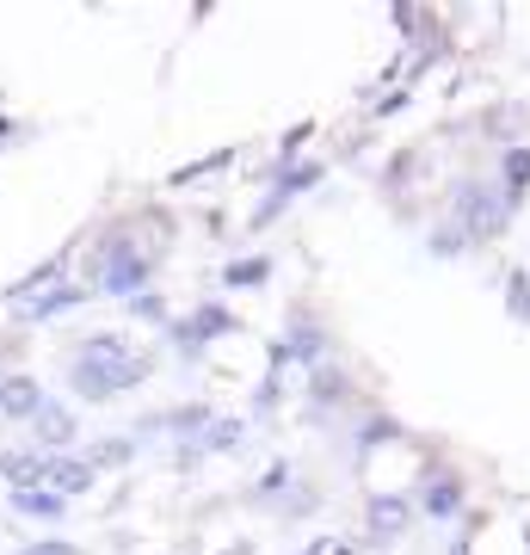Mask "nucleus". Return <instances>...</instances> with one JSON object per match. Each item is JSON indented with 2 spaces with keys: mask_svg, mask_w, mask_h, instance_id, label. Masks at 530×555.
<instances>
[{
  "mask_svg": "<svg viewBox=\"0 0 530 555\" xmlns=\"http://www.w3.org/2000/svg\"><path fill=\"white\" fill-rule=\"evenodd\" d=\"M31 433H38V451L56 456V444H68V438H75V414H68V408H56V401H43L38 420H31Z\"/></svg>",
  "mask_w": 530,
  "mask_h": 555,
  "instance_id": "8",
  "label": "nucleus"
},
{
  "mask_svg": "<svg viewBox=\"0 0 530 555\" xmlns=\"http://www.w3.org/2000/svg\"><path fill=\"white\" fill-rule=\"evenodd\" d=\"M314 179H321V167H290V173H284V179H277V185H272V198H266V210H259L254 222H272L277 210H284V204L296 198V192H309Z\"/></svg>",
  "mask_w": 530,
  "mask_h": 555,
  "instance_id": "9",
  "label": "nucleus"
},
{
  "mask_svg": "<svg viewBox=\"0 0 530 555\" xmlns=\"http://www.w3.org/2000/svg\"><path fill=\"white\" fill-rule=\"evenodd\" d=\"M217 167H229V149H222V155H204V160H197V167H179V173H173V185H192V179L217 173Z\"/></svg>",
  "mask_w": 530,
  "mask_h": 555,
  "instance_id": "18",
  "label": "nucleus"
},
{
  "mask_svg": "<svg viewBox=\"0 0 530 555\" xmlns=\"http://www.w3.org/2000/svg\"><path fill=\"white\" fill-rule=\"evenodd\" d=\"M506 297H512V315H525V321H530V278H525V272H512Z\"/></svg>",
  "mask_w": 530,
  "mask_h": 555,
  "instance_id": "20",
  "label": "nucleus"
},
{
  "mask_svg": "<svg viewBox=\"0 0 530 555\" xmlns=\"http://www.w3.org/2000/svg\"><path fill=\"white\" fill-rule=\"evenodd\" d=\"M0 476L13 481V488H43V476H50V451H7L0 456Z\"/></svg>",
  "mask_w": 530,
  "mask_h": 555,
  "instance_id": "7",
  "label": "nucleus"
},
{
  "mask_svg": "<svg viewBox=\"0 0 530 555\" xmlns=\"http://www.w3.org/2000/svg\"><path fill=\"white\" fill-rule=\"evenodd\" d=\"M20 555H80L75 543H62V537H50V543H31V550H20Z\"/></svg>",
  "mask_w": 530,
  "mask_h": 555,
  "instance_id": "23",
  "label": "nucleus"
},
{
  "mask_svg": "<svg viewBox=\"0 0 530 555\" xmlns=\"http://www.w3.org/2000/svg\"><path fill=\"white\" fill-rule=\"evenodd\" d=\"M93 463H87V456H50V476H43V488H50V494H62V500H75V494H87V488H93Z\"/></svg>",
  "mask_w": 530,
  "mask_h": 555,
  "instance_id": "5",
  "label": "nucleus"
},
{
  "mask_svg": "<svg viewBox=\"0 0 530 555\" xmlns=\"http://www.w3.org/2000/svg\"><path fill=\"white\" fill-rule=\"evenodd\" d=\"M419 500H426V513H432V518H451L456 506H463V481H456V476H432Z\"/></svg>",
  "mask_w": 530,
  "mask_h": 555,
  "instance_id": "12",
  "label": "nucleus"
},
{
  "mask_svg": "<svg viewBox=\"0 0 530 555\" xmlns=\"http://www.w3.org/2000/svg\"><path fill=\"white\" fill-rule=\"evenodd\" d=\"M179 555H197V550H179Z\"/></svg>",
  "mask_w": 530,
  "mask_h": 555,
  "instance_id": "24",
  "label": "nucleus"
},
{
  "mask_svg": "<svg viewBox=\"0 0 530 555\" xmlns=\"http://www.w3.org/2000/svg\"><path fill=\"white\" fill-rule=\"evenodd\" d=\"M530 185V149H506V204Z\"/></svg>",
  "mask_w": 530,
  "mask_h": 555,
  "instance_id": "16",
  "label": "nucleus"
},
{
  "mask_svg": "<svg viewBox=\"0 0 530 555\" xmlns=\"http://www.w3.org/2000/svg\"><path fill=\"white\" fill-rule=\"evenodd\" d=\"M43 383L38 377H0V414L7 420H38Z\"/></svg>",
  "mask_w": 530,
  "mask_h": 555,
  "instance_id": "6",
  "label": "nucleus"
},
{
  "mask_svg": "<svg viewBox=\"0 0 530 555\" xmlns=\"http://www.w3.org/2000/svg\"><path fill=\"white\" fill-rule=\"evenodd\" d=\"M266 272H272V259H241V266H229V284H266Z\"/></svg>",
  "mask_w": 530,
  "mask_h": 555,
  "instance_id": "17",
  "label": "nucleus"
},
{
  "mask_svg": "<svg viewBox=\"0 0 530 555\" xmlns=\"http://www.w3.org/2000/svg\"><path fill=\"white\" fill-rule=\"evenodd\" d=\"M314 396H321V401L346 396V377H339V371H327V364H314Z\"/></svg>",
  "mask_w": 530,
  "mask_h": 555,
  "instance_id": "19",
  "label": "nucleus"
},
{
  "mask_svg": "<svg viewBox=\"0 0 530 555\" xmlns=\"http://www.w3.org/2000/svg\"><path fill=\"white\" fill-rule=\"evenodd\" d=\"M148 371H155V358L137 352L124 334H87L75 346V364H68V389L80 401H105V396H124Z\"/></svg>",
  "mask_w": 530,
  "mask_h": 555,
  "instance_id": "1",
  "label": "nucleus"
},
{
  "mask_svg": "<svg viewBox=\"0 0 530 555\" xmlns=\"http://www.w3.org/2000/svg\"><path fill=\"white\" fill-rule=\"evenodd\" d=\"M217 334H235V315H229L222 302H204L197 315L173 321V346H179L185 358H197V352H204V339H217Z\"/></svg>",
  "mask_w": 530,
  "mask_h": 555,
  "instance_id": "3",
  "label": "nucleus"
},
{
  "mask_svg": "<svg viewBox=\"0 0 530 555\" xmlns=\"http://www.w3.org/2000/svg\"><path fill=\"white\" fill-rule=\"evenodd\" d=\"M130 309H137L142 321H167V309H160V297H155V291H142V297H130Z\"/></svg>",
  "mask_w": 530,
  "mask_h": 555,
  "instance_id": "21",
  "label": "nucleus"
},
{
  "mask_svg": "<svg viewBox=\"0 0 530 555\" xmlns=\"http://www.w3.org/2000/svg\"><path fill=\"white\" fill-rule=\"evenodd\" d=\"M284 481H290V463H272V469H266V476H259V494H277V488H284Z\"/></svg>",
  "mask_w": 530,
  "mask_h": 555,
  "instance_id": "22",
  "label": "nucleus"
},
{
  "mask_svg": "<svg viewBox=\"0 0 530 555\" xmlns=\"http://www.w3.org/2000/svg\"><path fill=\"white\" fill-rule=\"evenodd\" d=\"M408 500H395V494H383V500H371V531L376 537H395V531H408Z\"/></svg>",
  "mask_w": 530,
  "mask_h": 555,
  "instance_id": "13",
  "label": "nucleus"
},
{
  "mask_svg": "<svg viewBox=\"0 0 530 555\" xmlns=\"http://www.w3.org/2000/svg\"><path fill=\"white\" fill-rule=\"evenodd\" d=\"M284 352H290V358H309V364H321V352H327V334H321L309 315H296V321H290V339H284Z\"/></svg>",
  "mask_w": 530,
  "mask_h": 555,
  "instance_id": "11",
  "label": "nucleus"
},
{
  "mask_svg": "<svg viewBox=\"0 0 530 555\" xmlns=\"http://www.w3.org/2000/svg\"><path fill=\"white\" fill-rule=\"evenodd\" d=\"M130 456H137V438H105V444H93L87 463H93V469H118V463H130Z\"/></svg>",
  "mask_w": 530,
  "mask_h": 555,
  "instance_id": "15",
  "label": "nucleus"
},
{
  "mask_svg": "<svg viewBox=\"0 0 530 555\" xmlns=\"http://www.w3.org/2000/svg\"><path fill=\"white\" fill-rule=\"evenodd\" d=\"M13 513L20 518H62L68 513V500L50 494V488H13Z\"/></svg>",
  "mask_w": 530,
  "mask_h": 555,
  "instance_id": "10",
  "label": "nucleus"
},
{
  "mask_svg": "<svg viewBox=\"0 0 530 555\" xmlns=\"http://www.w3.org/2000/svg\"><path fill=\"white\" fill-rule=\"evenodd\" d=\"M512 217V204L506 198H493L488 185H456V222H463V235H500Z\"/></svg>",
  "mask_w": 530,
  "mask_h": 555,
  "instance_id": "2",
  "label": "nucleus"
},
{
  "mask_svg": "<svg viewBox=\"0 0 530 555\" xmlns=\"http://www.w3.org/2000/svg\"><path fill=\"white\" fill-rule=\"evenodd\" d=\"M80 302H87V284H50L38 297L13 302V315L20 321H56V315H68V309H80Z\"/></svg>",
  "mask_w": 530,
  "mask_h": 555,
  "instance_id": "4",
  "label": "nucleus"
},
{
  "mask_svg": "<svg viewBox=\"0 0 530 555\" xmlns=\"http://www.w3.org/2000/svg\"><path fill=\"white\" fill-rule=\"evenodd\" d=\"M241 444V420H210L204 433H197V456H210V451H235Z\"/></svg>",
  "mask_w": 530,
  "mask_h": 555,
  "instance_id": "14",
  "label": "nucleus"
},
{
  "mask_svg": "<svg viewBox=\"0 0 530 555\" xmlns=\"http://www.w3.org/2000/svg\"><path fill=\"white\" fill-rule=\"evenodd\" d=\"M235 555H247V550H235Z\"/></svg>",
  "mask_w": 530,
  "mask_h": 555,
  "instance_id": "25",
  "label": "nucleus"
}]
</instances>
